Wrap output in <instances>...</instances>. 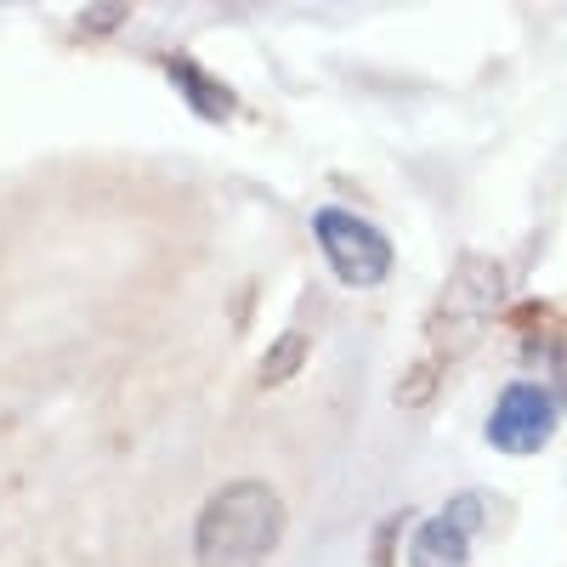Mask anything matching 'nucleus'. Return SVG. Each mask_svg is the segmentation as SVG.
Instances as JSON below:
<instances>
[{
    "label": "nucleus",
    "mask_w": 567,
    "mask_h": 567,
    "mask_svg": "<svg viewBox=\"0 0 567 567\" xmlns=\"http://www.w3.org/2000/svg\"><path fill=\"white\" fill-rule=\"evenodd\" d=\"M488 516V499L483 494H460L449 499L437 516H425L414 545H409V567H465L471 561V539H477Z\"/></svg>",
    "instance_id": "nucleus-5"
},
{
    "label": "nucleus",
    "mask_w": 567,
    "mask_h": 567,
    "mask_svg": "<svg viewBox=\"0 0 567 567\" xmlns=\"http://www.w3.org/2000/svg\"><path fill=\"white\" fill-rule=\"evenodd\" d=\"M312 233H318L323 261L336 267V278L347 284V290H374V284H386V272H392V239L374 221L329 205V210L312 216Z\"/></svg>",
    "instance_id": "nucleus-3"
},
{
    "label": "nucleus",
    "mask_w": 567,
    "mask_h": 567,
    "mask_svg": "<svg viewBox=\"0 0 567 567\" xmlns=\"http://www.w3.org/2000/svg\"><path fill=\"white\" fill-rule=\"evenodd\" d=\"M505 307V267L483 250H465L454 272L443 278V296L425 318V341H432V363L460 358L465 347H477V336L499 318Z\"/></svg>",
    "instance_id": "nucleus-2"
},
{
    "label": "nucleus",
    "mask_w": 567,
    "mask_h": 567,
    "mask_svg": "<svg viewBox=\"0 0 567 567\" xmlns=\"http://www.w3.org/2000/svg\"><path fill=\"white\" fill-rule=\"evenodd\" d=\"M284 539V499L245 477L205 499L194 523V561L199 567H261Z\"/></svg>",
    "instance_id": "nucleus-1"
},
{
    "label": "nucleus",
    "mask_w": 567,
    "mask_h": 567,
    "mask_svg": "<svg viewBox=\"0 0 567 567\" xmlns=\"http://www.w3.org/2000/svg\"><path fill=\"white\" fill-rule=\"evenodd\" d=\"M556 374H561V398H567V352H561V369Z\"/></svg>",
    "instance_id": "nucleus-9"
},
{
    "label": "nucleus",
    "mask_w": 567,
    "mask_h": 567,
    "mask_svg": "<svg viewBox=\"0 0 567 567\" xmlns=\"http://www.w3.org/2000/svg\"><path fill=\"white\" fill-rule=\"evenodd\" d=\"M556 432V398L534 381H516L488 409V443L499 454H539Z\"/></svg>",
    "instance_id": "nucleus-4"
},
{
    "label": "nucleus",
    "mask_w": 567,
    "mask_h": 567,
    "mask_svg": "<svg viewBox=\"0 0 567 567\" xmlns=\"http://www.w3.org/2000/svg\"><path fill=\"white\" fill-rule=\"evenodd\" d=\"M114 18H125V7H109V12H85V29H114Z\"/></svg>",
    "instance_id": "nucleus-8"
},
{
    "label": "nucleus",
    "mask_w": 567,
    "mask_h": 567,
    "mask_svg": "<svg viewBox=\"0 0 567 567\" xmlns=\"http://www.w3.org/2000/svg\"><path fill=\"white\" fill-rule=\"evenodd\" d=\"M307 363V336H301V329H290V336H278L272 347H267V358L256 363V386H284V381H290V374Z\"/></svg>",
    "instance_id": "nucleus-7"
},
{
    "label": "nucleus",
    "mask_w": 567,
    "mask_h": 567,
    "mask_svg": "<svg viewBox=\"0 0 567 567\" xmlns=\"http://www.w3.org/2000/svg\"><path fill=\"white\" fill-rule=\"evenodd\" d=\"M165 74H171V85L182 91L187 103H194V114H205V120H233V109H239V97L221 85V80H210L199 63H187V58H165Z\"/></svg>",
    "instance_id": "nucleus-6"
}]
</instances>
